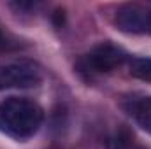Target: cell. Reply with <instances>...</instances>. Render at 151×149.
<instances>
[{
	"mask_svg": "<svg viewBox=\"0 0 151 149\" xmlns=\"http://www.w3.org/2000/svg\"><path fill=\"white\" fill-rule=\"evenodd\" d=\"M44 112L34 100L11 97L0 102V132L16 139L27 140L37 133Z\"/></svg>",
	"mask_w": 151,
	"mask_h": 149,
	"instance_id": "obj_1",
	"label": "cell"
},
{
	"mask_svg": "<svg viewBox=\"0 0 151 149\" xmlns=\"http://www.w3.org/2000/svg\"><path fill=\"white\" fill-rule=\"evenodd\" d=\"M42 77V69L30 60L4 63L0 65V91L34 88L40 84Z\"/></svg>",
	"mask_w": 151,
	"mask_h": 149,
	"instance_id": "obj_2",
	"label": "cell"
},
{
	"mask_svg": "<svg viewBox=\"0 0 151 149\" xmlns=\"http://www.w3.org/2000/svg\"><path fill=\"white\" fill-rule=\"evenodd\" d=\"M125 62V53L118 46L104 42L97 47H93L84 58H83V69L88 72H111L116 67H119Z\"/></svg>",
	"mask_w": 151,
	"mask_h": 149,
	"instance_id": "obj_3",
	"label": "cell"
},
{
	"mask_svg": "<svg viewBox=\"0 0 151 149\" xmlns=\"http://www.w3.org/2000/svg\"><path fill=\"white\" fill-rule=\"evenodd\" d=\"M150 11H146L139 4H125L118 9L114 23L119 30L130 34H142L148 30Z\"/></svg>",
	"mask_w": 151,
	"mask_h": 149,
	"instance_id": "obj_4",
	"label": "cell"
},
{
	"mask_svg": "<svg viewBox=\"0 0 151 149\" xmlns=\"http://www.w3.org/2000/svg\"><path fill=\"white\" fill-rule=\"evenodd\" d=\"M128 114L137 121V125L151 133V97H139L130 98L127 105Z\"/></svg>",
	"mask_w": 151,
	"mask_h": 149,
	"instance_id": "obj_5",
	"label": "cell"
},
{
	"mask_svg": "<svg viewBox=\"0 0 151 149\" xmlns=\"http://www.w3.org/2000/svg\"><path fill=\"white\" fill-rule=\"evenodd\" d=\"M148 30L151 32V11H150V21H148Z\"/></svg>",
	"mask_w": 151,
	"mask_h": 149,
	"instance_id": "obj_6",
	"label": "cell"
}]
</instances>
